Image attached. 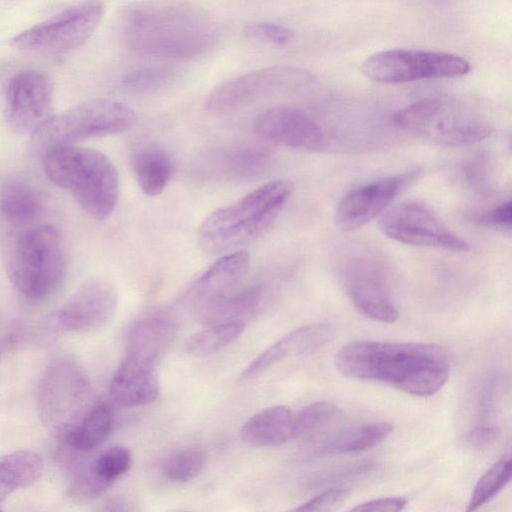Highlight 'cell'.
I'll use <instances>...</instances> for the list:
<instances>
[{"label":"cell","instance_id":"obj_1","mask_svg":"<svg viewBox=\"0 0 512 512\" xmlns=\"http://www.w3.org/2000/svg\"><path fill=\"white\" fill-rule=\"evenodd\" d=\"M334 362L346 377L381 383L418 397L436 394L451 370L447 351L433 343L353 341L338 350Z\"/></svg>","mask_w":512,"mask_h":512},{"label":"cell","instance_id":"obj_2","mask_svg":"<svg viewBox=\"0 0 512 512\" xmlns=\"http://www.w3.org/2000/svg\"><path fill=\"white\" fill-rule=\"evenodd\" d=\"M121 34L136 53L164 58H190L209 50L217 39L214 25L200 10L179 2L157 0L128 7Z\"/></svg>","mask_w":512,"mask_h":512},{"label":"cell","instance_id":"obj_3","mask_svg":"<svg viewBox=\"0 0 512 512\" xmlns=\"http://www.w3.org/2000/svg\"><path fill=\"white\" fill-rule=\"evenodd\" d=\"M293 189L289 180L270 181L211 212L198 230L200 246L210 254H220L256 240L275 223Z\"/></svg>","mask_w":512,"mask_h":512},{"label":"cell","instance_id":"obj_4","mask_svg":"<svg viewBox=\"0 0 512 512\" xmlns=\"http://www.w3.org/2000/svg\"><path fill=\"white\" fill-rule=\"evenodd\" d=\"M42 160L50 181L69 191L89 216L104 220L113 213L119 197V177L105 154L71 145L49 150Z\"/></svg>","mask_w":512,"mask_h":512},{"label":"cell","instance_id":"obj_5","mask_svg":"<svg viewBox=\"0 0 512 512\" xmlns=\"http://www.w3.org/2000/svg\"><path fill=\"white\" fill-rule=\"evenodd\" d=\"M136 119L134 110L122 102L111 99L85 101L51 115L33 131L30 150L43 156L58 147L119 134L130 129Z\"/></svg>","mask_w":512,"mask_h":512},{"label":"cell","instance_id":"obj_6","mask_svg":"<svg viewBox=\"0 0 512 512\" xmlns=\"http://www.w3.org/2000/svg\"><path fill=\"white\" fill-rule=\"evenodd\" d=\"M65 262L61 236L51 225H39L22 234L8 268L14 289L29 301H42L61 284Z\"/></svg>","mask_w":512,"mask_h":512},{"label":"cell","instance_id":"obj_7","mask_svg":"<svg viewBox=\"0 0 512 512\" xmlns=\"http://www.w3.org/2000/svg\"><path fill=\"white\" fill-rule=\"evenodd\" d=\"M90 382L72 359L59 358L43 372L37 388V409L42 424L55 438L67 442L93 404Z\"/></svg>","mask_w":512,"mask_h":512},{"label":"cell","instance_id":"obj_8","mask_svg":"<svg viewBox=\"0 0 512 512\" xmlns=\"http://www.w3.org/2000/svg\"><path fill=\"white\" fill-rule=\"evenodd\" d=\"M394 122L404 131L447 147L474 144L492 132L480 118L447 106L439 99L410 104L395 114Z\"/></svg>","mask_w":512,"mask_h":512},{"label":"cell","instance_id":"obj_9","mask_svg":"<svg viewBox=\"0 0 512 512\" xmlns=\"http://www.w3.org/2000/svg\"><path fill=\"white\" fill-rule=\"evenodd\" d=\"M104 12L101 0H85L16 35L11 44L29 54L55 56L83 45Z\"/></svg>","mask_w":512,"mask_h":512},{"label":"cell","instance_id":"obj_10","mask_svg":"<svg viewBox=\"0 0 512 512\" xmlns=\"http://www.w3.org/2000/svg\"><path fill=\"white\" fill-rule=\"evenodd\" d=\"M470 69V63L459 55L420 49L383 50L367 57L361 65L368 79L382 84L458 78Z\"/></svg>","mask_w":512,"mask_h":512},{"label":"cell","instance_id":"obj_11","mask_svg":"<svg viewBox=\"0 0 512 512\" xmlns=\"http://www.w3.org/2000/svg\"><path fill=\"white\" fill-rule=\"evenodd\" d=\"M313 80L308 71L291 66H272L242 74L216 86L206 97L204 109L225 114L250 103L297 92Z\"/></svg>","mask_w":512,"mask_h":512},{"label":"cell","instance_id":"obj_12","mask_svg":"<svg viewBox=\"0 0 512 512\" xmlns=\"http://www.w3.org/2000/svg\"><path fill=\"white\" fill-rule=\"evenodd\" d=\"M379 228L399 243L467 252L469 243L453 232L427 205L415 201L389 206L379 217Z\"/></svg>","mask_w":512,"mask_h":512},{"label":"cell","instance_id":"obj_13","mask_svg":"<svg viewBox=\"0 0 512 512\" xmlns=\"http://www.w3.org/2000/svg\"><path fill=\"white\" fill-rule=\"evenodd\" d=\"M118 305L115 285L101 276L85 280L56 314L59 329L70 333H89L106 326Z\"/></svg>","mask_w":512,"mask_h":512},{"label":"cell","instance_id":"obj_14","mask_svg":"<svg viewBox=\"0 0 512 512\" xmlns=\"http://www.w3.org/2000/svg\"><path fill=\"white\" fill-rule=\"evenodd\" d=\"M52 86L48 77L36 70L13 75L5 90V121L15 132L35 131L51 116Z\"/></svg>","mask_w":512,"mask_h":512},{"label":"cell","instance_id":"obj_15","mask_svg":"<svg viewBox=\"0 0 512 512\" xmlns=\"http://www.w3.org/2000/svg\"><path fill=\"white\" fill-rule=\"evenodd\" d=\"M253 130L261 139L279 146L311 151L325 146L321 127L295 107L277 106L261 112L253 122Z\"/></svg>","mask_w":512,"mask_h":512},{"label":"cell","instance_id":"obj_16","mask_svg":"<svg viewBox=\"0 0 512 512\" xmlns=\"http://www.w3.org/2000/svg\"><path fill=\"white\" fill-rule=\"evenodd\" d=\"M342 278L347 295L361 314L382 323L396 321L398 311L374 263L367 259L352 260Z\"/></svg>","mask_w":512,"mask_h":512},{"label":"cell","instance_id":"obj_17","mask_svg":"<svg viewBox=\"0 0 512 512\" xmlns=\"http://www.w3.org/2000/svg\"><path fill=\"white\" fill-rule=\"evenodd\" d=\"M403 181L402 177L389 176L351 190L335 209L336 225L343 231L365 226L389 207Z\"/></svg>","mask_w":512,"mask_h":512},{"label":"cell","instance_id":"obj_18","mask_svg":"<svg viewBox=\"0 0 512 512\" xmlns=\"http://www.w3.org/2000/svg\"><path fill=\"white\" fill-rule=\"evenodd\" d=\"M250 266L249 254L244 250L224 253L190 285L184 295L188 309L222 297L241 287Z\"/></svg>","mask_w":512,"mask_h":512},{"label":"cell","instance_id":"obj_19","mask_svg":"<svg viewBox=\"0 0 512 512\" xmlns=\"http://www.w3.org/2000/svg\"><path fill=\"white\" fill-rule=\"evenodd\" d=\"M177 332L178 325L172 314L164 310L149 312L131 328L124 358L155 367Z\"/></svg>","mask_w":512,"mask_h":512},{"label":"cell","instance_id":"obj_20","mask_svg":"<svg viewBox=\"0 0 512 512\" xmlns=\"http://www.w3.org/2000/svg\"><path fill=\"white\" fill-rule=\"evenodd\" d=\"M333 335L334 327L329 323H313L297 328L256 357L240 378L243 381L253 379L288 357L311 355L328 344Z\"/></svg>","mask_w":512,"mask_h":512},{"label":"cell","instance_id":"obj_21","mask_svg":"<svg viewBox=\"0 0 512 512\" xmlns=\"http://www.w3.org/2000/svg\"><path fill=\"white\" fill-rule=\"evenodd\" d=\"M268 297L269 291L266 286L244 283L229 294L201 303L189 310L197 321L206 325L242 321L265 306Z\"/></svg>","mask_w":512,"mask_h":512},{"label":"cell","instance_id":"obj_22","mask_svg":"<svg viewBox=\"0 0 512 512\" xmlns=\"http://www.w3.org/2000/svg\"><path fill=\"white\" fill-rule=\"evenodd\" d=\"M392 431L393 425L385 421L337 429L310 440L307 454L321 457L360 453L382 443Z\"/></svg>","mask_w":512,"mask_h":512},{"label":"cell","instance_id":"obj_23","mask_svg":"<svg viewBox=\"0 0 512 512\" xmlns=\"http://www.w3.org/2000/svg\"><path fill=\"white\" fill-rule=\"evenodd\" d=\"M110 399L121 407L153 403L160 392L155 367L124 358L109 384Z\"/></svg>","mask_w":512,"mask_h":512},{"label":"cell","instance_id":"obj_24","mask_svg":"<svg viewBox=\"0 0 512 512\" xmlns=\"http://www.w3.org/2000/svg\"><path fill=\"white\" fill-rule=\"evenodd\" d=\"M129 157L134 178L141 191L147 196L160 195L174 171L170 154L157 143L146 141L135 145Z\"/></svg>","mask_w":512,"mask_h":512},{"label":"cell","instance_id":"obj_25","mask_svg":"<svg viewBox=\"0 0 512 512\" xmlns=\"http://www.w3.org/2000/svg\"><path fill=\"white\" fill-rule=\"evenodd\" d=\"M294 418L295 414L287 406L265 408L243 424L241 439L255 447L284 444L294 438Z\"/></svg>","mask_w":512,"mask_h":512},{"label":"cell","instance_id":"obj_26","mask_svg":"<svg viewBox=\"0 0 512 512\" xmlns=\"http://www.w3.org/2000/svg\"><path fill=\"white\" fill-rule=\"evenodd\" d=\"M267 153L258 147L236 146L209 154L204 162L206 172L216 177L236 179L258 173L266 164Z\"/></svg>","mask_w":512,"mask_h":512},{"label":"cell","instance_id":"obj_27","mask_svg":"<svg viewBox=\"0 0 512 512\" xmlns=\"http://www.w3.org/2000/svg\"><path fill=\"white\" fill-rule=\"evenodd\" d=\"M44 463L32 450L0 456V504L12 493L33 485L42 475Z\"/></svg>","mask_w":512,"mask_h":512},{"label":"cell","instance_id":"obj_28","mask_svg":"<svg viewBox=\"0 0 512 512\" xmlns=\"http://www.w3.org/2000/svg\"><path fill=\"white\" fill-rule=\"evenodd\" d=\"M113 422L112 407L106 402L94 403L66 444L78 452H91L100 447L109 437Z\"/></svg>","mask_w":512,"mask_h":512},{"label":"cell","instance_id":"obj_29","mask_svg":"<svg viewBox=\"0 0 512 512\" xmlns=\"http://www.w3.org/2000/svg\"><path fill=\"white\" fill-rule=\"evenodd\" d=\"M41 208L38 192L21 180L7 181L0 189V214L8 222L23 225L37 217Z\"/></svg>","mask_w":512,"mask_h":512},{"label":"cell","instance_id":"obj_30","mask_svg":"<svg viewBox=\"0 0 512 512\" xmlns=\"http://www.w3.org/2000/svg\"><path fill=\"white\" fill-rule=\"evenodd\" d=\"M245 330L243 321H230L209 325L191 335L185 342L188 354L202 358L213 355L234 342Z\"/></svg>","mask_w":512,"mask_h":512},{"label":"cell","instance_id":"obj_31","mask_svg":"<svg viewBox=\"0 0 512 512\" xmlns=\"http://www.w3.org/2000/svg\"><path fill=\"white\" fill-rule=\"evenodd\" d=\"M339 408L327 401L313 402L301 409L294 418V438L312 440L332 425L340 416Z\"/></svg>","mask_w":512,"mask_h":512},{"label":"cell","instance_id":"obj_32","mask_svg":"<svg viewBox=\"0 0 512 512\" xmlns=\"http://www.w3.org/2000/svg\"><path fill=\"white\" fill-rule=\"evenodd\" d=\"M512 461L509 457L493 464L477 481L466 511H474L498 495L509 483Z\"/></svg>","mask_w":512,"mask_h":512},{"label":"cell","instance_id":"obj_33","mask_svg":"<svg viewBox=\"0 0 512 512\" xmlns=\"http://www.w3.org/2000/svg\"><path fill=\"white\" fill-rule=\"evenodd\" d=\"M132 465V455L124 446H112L102 451L87 467L101 482L111 487Z\"/></svg>","mask_w":512,"mask_h":512},{"label":"cell","instance_id":"obj_34","mask_svg":"<svg viewBox=\"0 0 512 512\" xmlns=\"http://www.w3.org/2000/svg\"><path fill=\"white\" fill-rule=\"evenodd\" d=\"M205 465L204 453L198 448H186L172 454L163 465L165 477L178 483L196 478Z\"/></svg>","mask_w":512,"mask_h":512},{"label":"cell","instance_id":"obj_35","mask_svg":"<svg viewBox=\"0 0 512 512\" xmlns=\"http://www.w3.org/2000/svg\"><path fill=\"white\" fill-rule=\"evenodd\" d=\"M173 77L174 71L170 68L151 67L128 73L123 83L129 90L142 93L164 87Z\"/></svg>","mask_w":512,"mask_h":512},{"label":"cell","instance_id":"obj_36","mask_svg":"<svg viewBox=\"0 0 512 512\" xmlns=\"http://www.w3.org/2000/svg\"><path fill=\"white\" fill-rule=\"evenodd\" d=\"M246 36L266 40L275 45L284 46L292 41L294 33L291 29L270 22H252L245 26Z\"/></svg>","mask_w":512,"mask_h":512},{"label":"cell","instance_id":"obj_37","mask_svg":"<svg viewBox=\"0 0 512 512\" xmlns=\"http://www.w3.org/2000/svg\"><path fill=\"white\" fill-rule=\"evenodd\" d=\"M348 491L342 488H329L319 495L307 500L300 506L294 508L295 511H327L342 502Z\"/></svg>","mask_w":512,"mask_h":512},{"label":"cell","instance_id":"obj_38","mask_svg":"<svg viewBox=\"0 0 512 512\" xmlns=\"http://www.w3.org/2000/svg\"><path fill=\"white\" fill-rule=\"evenodd\" d=\"M480 221L497 228L510 229L512 222L511 201L503 202L480 217Z\"/></svg>","mask_w":512,"mask_h":512},{"label":"cell","instance_id":"obj_39","mask_svg":"<svg viewBox=\"0 0 512 512\" xmlns=\"http://www.w3.org/2000/svg\"><path fill=\"white\" fill-rule=\"evenodd\" d=\"M407 501L402 497H381L369 500L355 507L351 511H400L406 506Z\"/></svg>","mask_w":512,"mask_h":512},{"label":"cell","instance_id":"obj_40","mask_svg":"<svg viewBox=\"0 0 512 512\" xmlns=\"http://www.w3.org/2000/svg\"><path fill=\"white\" fill-rule=\"evenodd\" d=\"M498 434L499 431L495 426L480 424L467 433L466 441L473 447H485L494 443Z\"/></svg>","mask_w":512,"mask_h":512},{"label":"cell","instance_id":"obj_41","mask_svg":"<svg viewBox=\"0 0 512 512\" xmlns=\"http://www.w3.org/2000/svg\"><path fill=\"white\" fill-rule=\"evenodd\" d=\"M15 334L11 332L0 334V361L15 344Z\"/></svg>","mask_w":512,"mask_h":512}]
</instances>
